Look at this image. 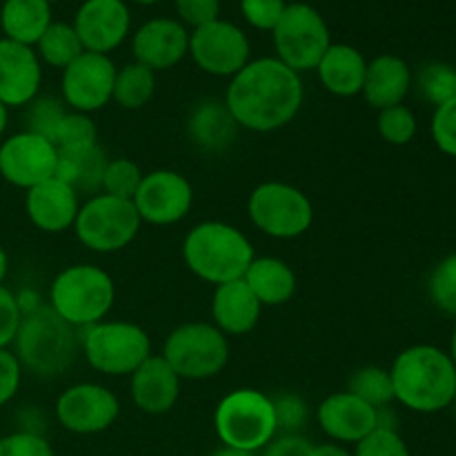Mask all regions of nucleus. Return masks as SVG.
<instances>
[{"label":"nucleus","instance_id":"nucleus-1","mask_svg":"<svg viewBox=\"0 0 456 456\" xmlns=\"http://www.w3.org/2000/svg\"><path fill=\"white\" fill-rule=\"evenodd\" d=\"M301 74L289 69L279 58L249 61L234 78L225 94V105L236 125L256 134H270L285 127L301 111Z\"/></svg>","mask_w":456,"mask_h":456},{"label":"nucleus","instance_id":"nucleus-2","mask_svg":"<svg viewBox=\"0 0 456 456\" xmlns=\"http://www.w3.org/2000/svg\"><path fill=\"white\" fill-rule=\"evenodd\" d=\"M390 377L395 401L412 412H441L456 396V365L441 347H405L392 363Z\"/></svg>","mask_w":456,"mask_h":456},{"label":"nucleus","instance_id":"nucleus-3","mask_svg":"<svg viewBox=\"0 0 456 456\" xmlns=\"http://www.w3.org/2000/svg\"><path fill=\"white\" fill-rule=\"evenodd\" d=\"M80 338L76 328L61 319L49 305L22 310L20 328L13 338V354L22 370L43 379L61 377L78 356Z\"/></svg>","mask_w":456,"mask_h":456},{"label":"nucleus","instance_id":"nucleus-4","mask_svg":"<svg viewBox=\"0 0 456 456\" xmlns=\"http://www.w3.org/2000/svg\"><path fill=\"white\" fill-rule=\"evenodd\" d=\"M254 256L256 254L248 236L223 221L199 223L183 240V261L187 270L214 288L243 279Z\"/></svg>","mask_w":456,"mask_h":456},{"label":"nucleus","instance_id":"nucleus-5","mask_svg":"<svg viewBox=\"0 0 456 456\" xmlns=\"http://www.w3.org/2000/svg\"><path fill=\"white\" fill-rule=\"evenodd\" d=\"M114 301V279L102 267L76 263L52 281L47 305L71 328L85 330L105 321Z\"/></svg>","mask_w":456,"mask_h":456},{"label":"nucleus","instance_id":"nucleus-6","mask_svg":"<svg viewBox=\"0 0 456 456\" xmlns=\"http://www.w3.org/2000/svg\"><path fill=\"white\" fill-rule=\"evenodd\" d=\"M214 430L225 448L252 454L261 452L279 435L274 401L254 387L232 390L218 401Z\"/></svg>","mask_w":456,"mask_h":456},{"label":"nucleus","instance_id":"nucleus-7","mask_svg":"<svg viewBox=\"0 0 456 456\" xmlns=\"http://www.w3.org/2000/svg\"><path fill=\"white\" fill-rule=\"evenodd\" d=\"M160 356L181 381H208L230 363V341L214 323L191 321L169 332Z\"/></svg>","mask_w":456,"mask_h":456},{"label":"nucleus","instance_id":"nucleus-8","mask_svg":"<svg viewBox=\"0 0 456 456\" xmlns=\"http://www.w3.org/2000/svg\"><path fill=\"white\" fill-rule=\"evenodd\" d=\"M80 347L96 372L107 377H132L151 356V338L132 321H101L83 330Z\"/></svg>","mask_w":456,"mask_h":456},{"label":"nucleus","instance_id":"nucleus-9","mask_svg":"<svg viewBox=\"0 0 456 456\" xmlns=\"http://www.w3.org/2000/svg\"><path fill=\"white\" fill-rule=\"evenodd\" d=\"M142 221L132 200L94 194L80 205L74 234L96 254H114L127 248L141 232Z\"/></svg>","mask_w":456,"mask_h":456},{"label":"nucleus","instance_id":"nucleus-10","mask_svg":"<svg viewBox=\"0 0 456 456\" xmlns=\"http://www.w3.org/2000/svg\"><path fill=\"white\" fill-rule=\"evenodd\" d=\"M248 216L263 234L289 240L310 230L314 223V205L298 187L289 183L267 181L254 187L249 194Z\"/></svg>","mask_w":456,"mask_h":456},{"label":"nucleus","instance_id":"nucleus-11","mask_svg":"<svg viewBox=\"0 0 456 456\" xmlns=\"http://www.w3.org/2000/svg\"><path fill=\"white\" fill-rule=\"evenodd\" d=\"M276 58L297 74L316 69L332 45L325 18L307 3H288L283 16L272 29Z\"/></svg>","mask_w":456,"mask_h":456},{"label":"nucleus","instance_id":"nucleus-12","mask_svg":"<svg viewBox=\"0 0 456 456\" xmlns=\"http://www.w3.org/2000/svg\"><path fill=\"white\" fill-rule=\"evenodd\" d=\"M249 38L230 20L209 22L190 31V56L199 69L218 78H234L249 62Z\"/></svg>","mask_w":456,"mask_h":456},{"label":"nucleus","instance_id":"nucleus-13","mask_svg":"<svg viewBox=\"0 0 456 456\" xmlns=\"http://www.w3.org/2000/svg\"><path fill=\"white\" fill-rule=\"evenodd\" d=\"M116 71L118 67L105 53H80L69 67L62 69L61 92L67 110L89 116L102 110L114 96Z\"/></svg>","mask_w":456,"mask_h":456},{"label":"nucleus","instance_id":"nucleus-14","mask_svg":"<svg viewBox=\"0 0 456 456\" xmlns=\"http://www.w3.org/2000/svg\"><path fill=\"white\" fill-rule=\"evenodd\" d=\"M132 203L142 223L159 227L176 225L191 212L194 187L181 172L156 169L142 176Z\"/></svg>","mask_w":456,"mask_h":456},{"label":"nucleus","instance_id":"nucleus-15","mask_svg":"<svg viewBox=\"0 0 456 456\" xmlns=\"http://www.w3.org/2000/svg\"><path fill=\"white\" fill-rule=\"evenodd\" d=\"M120 417V401L101 383H76L56 401V419L71 435H101Z\"/></svg>","mask_w":456,"mask_h":456},{"label":"nucleus","instance_id":"nucleus-16","mask_svg":"<svg viewBox=\"0 0 456 456\" xmlns=\"http://www.w3.org/2000/svg\"><path fill=\"white\" fill-rule=\"evenodd\" d=\"M56 145L38 134L25 129L0 142V176L13 187L31 190L56 176Z\"/></svg>","mask_w":456,"mask_h":456},{"label":"nucleus","instance_id":"nucleus-17","mask_svg":"<svg viewBox=\"0 0 456 456\" xmlns=\"http://www.w3.org/2000/svg\"><path fill=\"white\" fill-rule=\"evenodd\" d=\"M71 25L85 52L110 56L129 36L132 13L125 0H85Z\"/></svg>","mask_w":456,"mask_h":456},{"label":"nucleus","instance_id":"nucleus-18","mask_svg":"<svg viewBox=\"0 0 456 456\" xmlns=\"http://www.w3.org/2000/svg\"><path fill=\"white\" fill-rule=\"evenodd\" d=\"M132 53L151 71L172 69L190 53V29L176 18H151L134 34Z\"/></svg>","mask_w":456,"mask_h":456},{"label":"nucleus","instance_id":"nucleus-19","mask_svg":"<svg viewBox=\"0 0 456 456\" xmlns=\"http://www.w3.org/2000/svg\"><path fill=\"white\" fill-rule=\"evenodd\" d=\"M321 430L337 444H359L379 428V410L352 392H334L316 408Z\"/></svg>","mask_w":456,"mask_h":456},{"label":"nucleus","instance_id":"nucleus-20","mask_svg":"<svg viewBox=\"0 0 456 456\" xmlns=\"http://www.w3.org/2000/svg\"><path fill=\"white\" fill-rule=\"evenodd\" d=\"M43 65L34 47L0 38V101L7 107H27L38 98Z\"/></svg>","mask_w":456,"mask_h":456},{"label":"nucleus","instance_id":"nucleus-21","mask_svg":"<svg viewBox=\"0 0 456 456\" xmlns=\"http://www.w3.org/2000/svg\"><path fill=\"white\" fill-rule=\"evenodd\" d=\"M25 209L29 221L40 232L61 234V232L74 227L80 209L78 191L67 185L65 181L53 176L27 190Z\"/></svg>","mask_w":456,"mask_h":456},{"label":"nucleus","instance_id":"nucleus-22","mask_svg":"<svg viewBox=\"0 0 456 456\" xmlns=\"http://www.w3.org/2000/svg\"><path fill=\"white\" fill-rule=\"evenodd\" d=\"M129 395L141 412L160 417L172 412L181 396V379L160 354H151L129 377Z\"/></svg>","mask_w":456,"mask_h":456},{"label":"nucleus","instance_id":"nucleus-23","mask_svg":"<svg viewBox=\"0 0 456 456\" xmlns=\"http://www.w3.org/2000/svg\"><path fill=\"white\" fill-rule=\"evenodd\" d=\"M414 76L408 62L396 53H381V56L368 61L365 71L363 98L374 110H387V107L403 105L412 89Z\"/></svg>","mask_w":456,"mask_h":456},{"label":"nucleus","instance_id":"nucleus-24","mask_svg":"<svg viewBox=\"0 0 456 456\" xmlns=\"http://www.w3.org/2000/svg\"><path fill=\"white\" fill-rule=\"evenodd\" d=\"M261 312L263 305L243 279L216 285L214 289L212 319L225 337H243L252 332L261 321Z\"/></svg>","mask_w":456,"mask_h":456},{"label":"nucleus","instance_id":"nucleus-25","mask_svg":"<svg viewBox=\"0 0 456 456\" xmlns=\"http://www.w3.org/2000/svg\"><path fill=\"white\" fill-rule=\"evenodd\" d=\"M368 58L347 43H332L316 65L321 85L325 92L338 98L359 96L363 92Z\"/></svg>","mask_w":456,"mask_h":456},{"label":"nucleus","instance_id":"nucleus-26","mask_svg":"<svg viewBox=\"0 0 456 456\" xmlns=\"http://www.w3.org/2000/svg\"><path fill=\"white\" fill-rule=\"evenodd\" d=\"M243 281L263 307H279L292 301L298 281L292 267L276 256H254Z\"/></svg>","mask_w":456,"mask_h":456},{"label":"nucleus","instance_id":"nucleus-27","mask_svg":"<svg viewBox=\"0 0 456 456\" xmlns=\"http://www.w3.org/2000/svg\"><path fill=\"white\" fill-rule=\"evenodd\" d=\"M234 116L227 110L225 101H203L191 110L187 120V134L191 142L205 151H223L236 138Z\"/></svg>","mask_w":456,"mask_h":456},{"label":"nucleus","instance_id":"nucleus-28","mask_svg":"<svg viewBox=\"0 0 456 456\" xmlns=\"http://www.w3.org/2000/svg\"><path fill=\"white\" fill-rule=\"evenodd\" d=\"M52 22V4L45 0H4L0 9V27L4 38L27 47H36Z\"/></svg>","mask_w":456,"mask_h":456},{"label":"nucleus","instance_id":"nucleus-29","mask_svg":"<svg viewBox=\"0 0 456 456\" xmlns=\"http://www.w3.org/2000/svg\"><path fill=\"white\" fill-rule=\"evenodd\" d=\"M107 160L110 159L101 150V145L83 147V150L71 151H58L56 178H61L67 185L74 187L78 194L80 191L96 194V191H101Z\"/></svg>","mask_w":456,"mask_h":456},{"label":"nucleus","instance_id":"nucleus-30","mask_svg":"<svg viewBox=\"0 0 456 456\" xmlns=\"http://www.w3.org/2000/svg\"><path fill=\"white\" fill-rule=\"evenodd\" d=\"M156 94V71L141 62H129L116 71L114 96L111 101L118 107L129 111H136L145 107Z\"/></svg>","mask_w":456,"mask_h":456},{"label":"nucleus","instance_id":"nucleus-31","mask_svg":"<svg viewBox=\"0 0 456 456\" xmlns=\"http://www.w3.org/2000/svg\"><path fill=\"white\" fill-rule=\"evenodd\" d=\"M34 49L38 53L40 62H47V65L56 67V69L69 67L85 52L83 43H80L71 22H52L47 31L40 36Z\"/></svg>","mask_w":456,"mask_h":456},{"label":"nucleus","instance_id":"nucleus-32","mask_svg":"<svg viewBox=\"0 0 456 456\" xmlns=\"http://www.w3.org/2000/svg\"><path fill=\"white\" fill-rule=\"evenodd\" d=\"M347 392L363 399L372 408L381 410L395 401V387H392L390 370L379 368V365H365L352 372L347 381Z\"/></svg>","mask_w":456,"mask_h":456},{"label":"nucleus","instance_id":"nucleus-33","mask_svg":"<svg viewBox=\"0 0 456 456\" xmlns=\"http://www.w3.org/2000/svg\"><path fill=\"white\" fill-rule=\"evenodd\" d=\"M52 142L56 145L58 151L83 150V147L98 145V127L89 114L67 110V114L62 116L56 132H53Z\"/></svg>","mask_w":456,"mask_h":456},{"label":"nucleus","instance_id":"nucleus-34","mask_svg":"<svg viewBox=\"0 0 456 456\" xmlns=\"http://www.w3.org/2000/svg\"><path fill=\"white\" fill-rule=\"evenodd\" d=\"M414 83H417L419 94L435 107L456 98V71L445 62H430L421 67Z\"/></svg>","mask_w":456,"mask_h":456},{"label":"nucleus","instance_id":"nucleus-35","mask_svg":"<svg viewBox=\"0 0 456 456\" xmlns=\"http://www.w3.org/2000/svg\"><path fill=\"white\" fill-rule=\"evenodd\" d=\"M142 169L132 159H111L107 160L105 174H102L101 191L102 194L116 196V199L132 200L136 196L142 181Z\"/></svg>","mask_w":456,"mask_h":456},{"label":"nucleus","instance_id":"nucleus-36","mask_svg":"<svg viewBox=\"0 0 456 456\" xmlns=\"http://www.w3.org/2000/svg\"><path fill=\"white\" fill-rule=\"evenodd\" d=\"M379 136L387 142V145L403 147L414 141L417 136V116L408 105H395L387 110L379 111L377 118Z\"/></svg>","mask_w":456,"mask_h":456},{"label":"nucleus","instance_id":"nucleus-37","mask_svg":"<svg viewBox=\"0 0 456 456\" xmlns=\"http://www.w3.org/2000/svg\"><path fill=\"white\" fill-rule=\"evenodd\" d=\"M428 294L436 310L456 319V254L436 263L428 279Z\"/></svg>","mask_w":456,"mask_h":456},{"label":"nucleus","instance_id":"nucleus-38","mask_svg":"<svg viewBox=\"0 0 456 456\" xmlns=\"http://www.w3.org/2000/svg\"><path fill=\"white\" fill-rule=\"evenodd\" d=\"M27 107H29V110H27V132L38 134V136L52 141L58 123H61L62 116L67 114L65 102L58 101V98L53 96H43L34 98Z\"/></svg>","mask_w":456,"mask_h":456},{"label":"nucleus","instance_id":"nucleus-39","mask_svg":"<svg viewBox=\"0 0 456 456\" xmlns=\"http://www.w3.org/2000/svg\"><path fill=\"white\" fill-rule=\"evenodd\" d=\"M354 456H412L395 428H377L354 445Z\"/></svg>","mask_w":456,"mask_h":456},{"label":"nucleus","instance_id":"nucleus-40","mask_svg":"<svg viewBox=\"0 0 456 456\" xmlns=\"http://www.w3.org/2000/svg\"><path fill=\"white\" fill-rule=\"evenodd\" d=\"M274 401L276 428L281 435H301L310 419V408L298 395H281Z\"/></svg>","mask_w":456,"mask_h":456},{"label":"nucleus","instance_id":"nucleus-41","mask_svg":"<svg viewBox=\"0 0 456 456\" xmlns=\"http://www.w3.org/2000/svg\"><path fill=\"white\" fill-rule=\"evenodd\" d=\"M430 132L435 145L439 147L445 156L456 159V98L435 107Z\"/></svg>","mask_w":456,"mask_h":456},{"label":"nucleus","instance_id":"nucleus-42","mask_svg":"<svg viewBox=\"0 0 456 456\" xmlns=\"http://www.w3.org/2000/svg\"><path fill=\"white\" fill-rule=\"evenodd\" d=\"M285 0H240V13L245 20L261 31H272L283 16Z\"/></svg>","mask_w":456,"mask_h":456},{"label":"nucleus","instance_id":"nucleus-43","mask_svg":"<svg viewBox=\"0 0 456 456\" xmlns=\"http://www.w3.org/2000/svg\"><path fill=\"white\" fill-rule=\"evenodd\" d=\"M176 20L194 31L221 18V0H176Z\"/></svg>","mask_w":456,"mask_h":456},{"label":"nucleus","instance_id":"nucleus-44","mask_svg":"<svg viewBox=\"0 0 456 456\" xmlns=\"http://www.w3.org/2000/svg\"><path fill=\"white\" fill-rule=\"evenodd\" d=\"M0 456H53V450L45 436L25 430L0 439Z\"/></svg>","mask_w":456,"mask_h":456},{"label":"nucleus","instance_id":"nucleus-45","mask_svg":"<svg viewBox=\"0 0 456 456\" xmlns=\"http://www.w3.org/2000/svg\"><path fill=\"white\" fill-rule=\"evenodd\" d=\"M20 319V301L4 285H0V350H9V346H13Z\"/></svg>","mask_w":456,"mask_h":456},{"label":"nucleus","instance_id":"nucleus-46","mask_svg":"<svg viewBox=\"0 0 456 456\" xmlns=\"http://www.w3.org/2000/svg\"><path fill=\"white\" fill-rule=\"evenodd\" d=\"M22 381V365L12 350H0V408L16 396Z\"/></svg>","mask_w":456,"mask_h":456},{"label":"nucleus","instance_id":"nucleus-47","mask_svg":"<svg viewBox=\"0 0 456 456\" xmlns=\"http://www.w3.org/2000/svg\"><path fill=\"white\" fill-rule=\"evenodd\" d=\"M314 445L303 435H276L263 448V456H312Z\"/></svg>","mask_w":456,"mask_h":456},{"label":"nucleus","instance_id":"nucleus-48","mask_svg":"<svg viewBox=\"0 0 456 456\" xmlns=\"http://www.w3.org/2000/svg\"><path fill=\"white\" fill-rule=\"evenodd\" d=\"M312 456H354V454L338 444H323V445H314V452H312Z\"/></svg>","mask_w":456,"mask_h":456},{"label":"nucleus","instance_id":"nucleus-49","mask_svg":"<svg viewBox=\"0 0 456 456\" xmlns=\"http://www.w3.org/2000/svg\"><path fill=\"white\" fill-rule=\"evenodd\" d=\"M7 270H9V258H7V252H4V248L0 245V285H3L4 276H7Z\"/></svg>","mask_w":456,"mask_h":456},{"label":"nucleus","instance_id":"nucleus-50","mask_svg":"<svg viewBox=\"0 0 456 456\" xmlns=\"http://www.w3.org/2000/svg\"><path fill=\"white\" fill-rule=\"evenodd\" d=\"M7 123H9V107L0 101V138H3L4 129H7Z\"/></svg>","mask_w":456,"mask_h":456},{"label":"nucleus","instance_id":"nucleus-51","mask_svg":"<svg viewBox=\"0 0 456 456\" xmlns=\"http://www.w3.org/2000/svg\"><path fill=\"white\" fill-rule=\"evenodd\" d=\"M212 456H258V454H252V452H240V450L223 448V450H218V452H214Z\"/></svg>","mask_w":456,"mask_h":456},{"label":"nucleus","instance_id":"nucleus-52","mask_svg":"<svg viewBox=\"0 0 456 456\" xmlns=\"http://www.w3.org/2000/svg\"><path fill=\"white\" fill-rule=\"evenodd\" d=\"M450 359L454 361V365H456V325H454V332H452V341H450Z\"/></svg>","mask_w":456,"mask_h":456},{"label":"nucleus","instance_id":"nucleus-53","mask_svg":"<svg viewBox=\"0 0 456 456\" xmlns=\"http://www.w3.org/2000/svg\"><path fill=\"white\" fill-rule=\"evenodd\" d=\"M132 3H138V4H156V3H160V0H132Z\"/></svg>","mask_w":456,"mask_h":456},{"label":"nucleus","instance_id":"nucleus-54","mask_svg":"<svg viewBox=\"0 0 456 456\" xmlns=\"http://www.w3.org/2000/svg\"><path fill=\"white\" fill-rule=\"evenodd\" d=\"M45 3H49V4H53V3H61V0H45Z\"/></svg>","mask_w":456,"mask_h":456},{"label":"nucleus","instance_id":"nucleus-55","mask_svg":"<svg viewBox=\"0 0 456 456\" xmlns=\"http://www.w3.org/2000/svg\"><path fill=\"white\" fill-rule=\"evenodd\" d=\"M450 408H454V412H456V396H454V401H452V405H450Z\"/></svg>","mask_w":456,"mask_h":456},{"label":"nucleus","instance_id":"nucleus-56","mask_svg":"<svg viewBox=\"0 0 456 456\" xmlns=\"http://www.w3.org/2000/svg\"><path fill=\"white\" fill-rule=\"evenodd\" d=\"M454 71H456V67H454Z\"/></svg>","mask_w":456,"mask_h":456}]
</instances>
